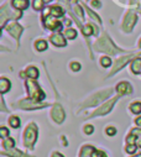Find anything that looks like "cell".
Returning a JSON list of instances; mask_svg holds the SVG:
<instances>
[{"mask_svg": "<svg viewBox=\"0 0 141 157\" xmlns=\"http://www.w3.org/2000/svg\"><path fill=\"white\" fill-rule=\"evenodd\" d=\"M116 99L118 98H114V99H112V100H109V101H107L105 104H103L101 106H99V109H97L93 114H92V116L90 117H95V116H101V115H105V114H108L110 110H112V108H113V105L115 104V101H116Z\"/></svg>", "mask_w": 141, "mask_h": 157, "instance_id": "obj_5", "label": "cell"}, {"mask_svg": "<svg viewBox=\"0 0 141 157\" xmlns=\"http://www.w3.org/2000/svg\"><path fill=\"white\" fill-rule=\"evenodd\" d=\"M136 145H137L139 147H141V137H139V139L136 140Z\"/></svg>", "mask_w": 141, "mask_h": 157, "instance_id": "obj_39", "label": "cell"}, {"mask_svg": "<svg viewBox=\"0 0 141 157\" xmlns=\"http://www.w3.org/2000/svg\"><path fill=\"white\" fill-rule=\"evenodd\" d=\"M92 157H107V156H105V153L101 152V151H94Z\"/></svg>", "mask_w": 141, "mask_h": 157, "instance_id": "obj_33", "label": "cell"}, {"mask_svg": "<svg viewBox=\"0 0 141 157\" xmlns=\"http://www.w3.org/2000/svg\"><path fill=\"white\" fill-rule=\"evenodd\" d=\"M26 74H27L29 77H31L32 79H35V78H37V77H39V71H37L36 67L31 66V67H29V68L26 69Z\"/></svg>", "mask_w": 141, "mask_h": 157, "instance_id": "obj_17", "label": "cell"}, {"mask_svg": "<svg viewBox=\"0 0 141 157\" xmlns=\"http://www.w3.org/2000/svg\"><path fill=\"white\" fill-rule=\"evenodd\" d=\"M130 58H131V56H124V57L119 58V59L115 62V66H114V68H113V71H112L110 75H113V74H114V73H116L119 69H121V68H123V66H125V64L130 61Z\"/></svg>", "mask_w": 141, "mask_h": 157, "instance_id": "obj_10", "label": "cell"}, {"mask_svg": "<svg viewBox=\"0 0 141 157\" xmlns=\"http://www.w3.org/2000/svg\"><path fill=\"white\" fill-rule=\"evenodd\" d=\"M100 63H101V66H103L104 68H107V67H109V66L112 64V61H110L109 57H101Z\"/></svg>", "mask_w": 141, "mask_h": 157, "instance_id": "obj_26", "label": "cell"}, {"mask_svg": "<svg viewBox=\"0 0 141 157\" xmlns=\"http://www.w3.org/2000/svg\"><path fill=\"white\" fill-rule=\"evenodd\" d=\"M136 19H137L136 15H135L132 11H130V13L126 15V17L124 19V22H123V30H124L125 32H130V31L132 30L135 22H136Z\"/></svg>", "mask_w": 141, "mask_h": 157, "instance_id": "obj_6", "label": "cell"}, {"mask_svg": "<svg viewBox=\"0 0 141 157\" xmlns=\"http://www.w3.org/2000/svg\"><path fill=\"white\" fill-rule=\"evenodd\" d=\"M70 68H72V71L77 72V71L81 69V64H79L78 62H73V63H70Z\"/></svg>", "mask_w": 141, "mask_h": 157, "instance_id": "obj_30", "label": "cell"}, {"mask_svg": "<svg viewBox=\"0 0 141 157\" xmlns=\"http://www.w3.org/2000/svg\"><path fill=\"white\" fill-rule=\"evenodd\" d=\"M136 124L139 126H141V117H137V119H136Z\"/></svg>", "mask_w": 141, "mask_h": 157, "instance_id": "obj_40", "label": "cell"}, {"mask_svg": "<svg viewBox=\"0 0 141 157\" xmlns=\"http://www.w3.org/2000/svg\"><path fill=\"white\" fill-rule=\"evenodd\" d=\"M93 152H94V148H93V146H84L83 148H82V151H81V157H92V155H93Z\"/></svg>", "mask_w": 141, "mask_h": 157, "instance_id": "obj_16", "label": "cell"}, {"mask_svg": "<svg viewBox=\"0 0 141 157\" xmlns=\"http://www.w3.org/2000/svg\"><path fill=\"white\" fill-rule=\"evenodd\" d=\"M95 50L98 51H103V52H107L109 55H114L119 51L118 47L114 46V44L110 41V38L108 37L107 33H104L99 40L95 42Z\"/></svg>", "mask_w": 141, "mask_h": 157, "instance_id": "obj_1", "label": "cell"}, {"mask_svg": "<svg viewBox=\"0 0 141 157\" xmlns=\"http://www.w3.org/2000/svg\"><path fill=\"white\" fill-rule=\"evenodd\" d=\"M26 86H27V92H29V95H30L31 100H33V101H40V100H42V99L45 98V94L41 92L40 87H39L36 83H35V82L27 81V82H26Z\"/></svg>", "mask_w": 141, "mask_h": 157, "instance_id": "obj_3", "label": "cell"}, {"mask_svg": "<svg viewBox=\"0 0 141 157\" xmlns=\"http://www.w3.org/2000/svg\"><path fill=\"white\" fill-rule=\"evenodd\" d=\"M35 47H36L37 51H45L47 48V44L44 40H39V41H36V44H35Z\"/></svg>", "mask_w": 141, "mask_h": 157, "instance_id": "obj_20", "label": "cell"}, {"mask_svg": "<svg viewBox=\"0 0 141 157\" xmlns=\"http://www.w3.org/2000/svg\"><path fill=\"white\" fill-rule=\"evenodd\" d=\"M116 90H118L119 94H129V93L132 92V88H131L130 83H128V82H121V83H119V84L116 86Z\"/></svg>", "mask_w": 141, "mask_h": 157, "instance_id": "obj_11", "label": "cell"}, {"mask_svg": "<svg viewBox=\"0 0 141 157\" xmlns=\"http://www.w3.org/2000/svg\"><path fill=\"white\" fill-rule=\"evenodd\" d=\"M10 87H11V83L9 79H6V78H2V79H0V92L3 94L6 93L10 89Z\"/></svg>", "mask_w": 141, "mask_h": 157, "instance_id": "obj_15", "label": "cell"}, {"mask_svg": "<svg viewBox=\"0 0 141 157\" xmlns=\"http://www.w3.org/2000/svg\"><path fill=\"white\" fill-rule=\"evenodd\" d=\"M105 132H107L109 136H114V135H115V132H116V130H115L113 126H109V128L105 129Z\"/></svg>", "mask_w": 141, "mask_h": 157, "instance_id": "obj_29", "label": "cell"}, {"mask_svg": "<svg viewBox=\"0 0 141 157\" xmlns=\"http://www.w3.org/2000/svg\"><path fill=\"white\" fill-rule=\"evenodd\" d=\"M37 139V128L33 123L29 124L27 129L25 130V136H24V142L26 147H32L35 141Z\"/></svg>", "mask_w": 141, "mask_h": 157, "instance_id": "obj_2", "label": "cell"}, {"mask_svg": "<svg viewBox=\"0 0 141 157\" xmlns=\"http://www.w3.org/2000/svg\"><path fill=\"white\" fill-rule=\"evenodd\" d=\"M130 109H131V111L134 114H140L141 113V103H139V101L132 103L131 106H130Z\"/></svg>", "mask_w": 141, "mask_h": 157, "instance_id": "obj_23", "label": "cell"}, {"mask_svg": "<svg viewBox=\"0 0 141 157\" xmlns=\"http://www.w3.org/2000/svg\"><path fill=\"white\" fill-rule=\"evenodd\" d=\"M9 124H10V126H13L14 129H16V128L20 126V119H19L17 116H11L10 119H9Z\"/></svg>", "mask_w": 141, "mask_h": 157, "instance_id": "obj_22", "label": "cell"}, {"mask_svg": "<svg viewBox=\"0 0 141 157\" xmlns=\"http://www.w3.org/2000/svg\"><path fill=\"white\" fill-rule=\"evenodd\" d=\"M19 105H20V108H22V109H37V108H42V106H45V105H39V104L30 103L27 99L21 100V101L19 103Z\"/></svg>", "mask_w": 141, "mask_h": 157, "instance_id": "obj_14", "label": "cell"}, {"mask_svg": "<svg viewBox=\"0 0 141 157\" xmlns=\"http://www.w3.org/2000/svg\"><path fill=\"white\" fill-rule=\"evenodd\" d=\"M14 146V140L13 139H5L4 142H3V147L5 150H11Z\"/></svg>", "mask_w": 141, "mask_h": 157, "instance_id": "obj_25", "label": "cell"}, {"mask_svg": "<svg viewBox=\"0 0 141 157\" xmlns=\"http://www.w3.org/2000/svg\"><path fill=\"white\" fill-rule=\"evenodd\" d=\"M74 11L77 13V15H79V17H81V19H83V14H82V10H81V8H78V6H74Z\"/></svg>", "mask_w": 141, "mask_h": 157, "instance_id": "obj_35", "label": "cell"}, {"mask_svg": "<svg viewBox=\"0 0 141 157\" xmlns=\"http://www.w3.org/2000/svg\"><path fill=\"white\" fill-rule=\"evenodd\" d=\"M131 71L134 73H140L141 72V58H136L132 64H131Z\"/></svg>", "mask_w": 141, "mask_h": 157, "instance_id": "obj_19", "label": "cell"}, {"mask_svg": "<svg viewBox=\"0 0 141 157\" xmlns=\"http://www.w3.org/2000/svg\"><path fill=\"white\" fill-rule=\"evenodd\" d=\"M44 24H45V26H46L47 29H50V30H57V29L61 27V24H59L53 16H46V17L44 19Z\"/></svg>", "mask_w": 141, "mask_h": 157, "instance_id": "obj_8", "label": "cell"}, {"mask_svg": "<svg viewBox=\"0 0 141 157\" xmlns=\"http://www.w3.org/2000/svg\"><path fill=\"white\" fill-rule=\"evenodd\" d=\"M139 46H140V47H141V41H140V42H139Z\"/></svg>", "mask_w": 141, "mask_h": 157, "instance_id": "obj_43", "label": "cell"}, {"mask_svg": "<svg viewBox=\"0 0 141 157\" xmlns=\"http://www.w3.org/2000/svg\"><path fill=\"white\" fill-rule=\"evenodd\" d=\"M8 32L13 36V37H15L16 40H19V37H20V35H21V31H22V27L20 26V25H17V24H10L9 26H8Z\"/></svg>", "mask_w": 141, "mask_h": 157, "instance_id": "obj_9", "label": "cell"}, {"mask_svg": "<svg viewBox=\"0 0 141 157\" xmlns=\"http://www.w3.org/2000/svg\"><path fill=\"white\" fill-rule=\"evenodd\" d=\"M93 130H94V129H93L92 125H87V126L84 128V132H86L87 135H90V134L93 132Z\"/></svg>", "mask_w": 141, "mask_h": 157, "instance_id": "obj_34", "label": "cell"}, {"mask_svg": "<svg viewBox=\"0 0 141 157\" xmlns=\"http://www.w3.org/2000/svg\"><path fill=\"white\" fill-rule=\"evenodd\" d=\"M136 151V146L135 145H128L126 146V152L128 153H134Z\"/></svg>", "mask_w": 141, "mask_h": 157, "instance_id": "obj_31", "label": "cell"}, {"mask_svg": "<svg viewBox=\"0 0 141 157\" xmlns=\"http://www.w3.org/2000/svg\"><path fill=\"white\" fill-rule=\"evenodd\" d=\"M44 2H45V3H50V2H51V0H44Z\"/></svg>", "mask_w": 141, "mask_h": 157, "instance_id": "obj_41", "label": "cell"}, {"mask_svg": "<svg viewBox=\"0 0 141 157\" xmlns=\"http://www.w3.org/2000/svg\"><path fill=\"white\" fill-rule=\"evenodd\" d=\"M52 157H63V155H61V153H58V152H55V153L52 155Z\"/></svg>", "mask_w": 141, "mask_h": 157, "instance_id": "obj_38", "label": "cell"}, {"mask_svg": "<svg viewBox=\"0 0 141 157\" xmlns=\"http://www.w3.org/2000/svg\"><path fill=\"white\" fill-rule=\"evenodd\" d=\"M8 134H9V131H8L6 128H2V129H0V136H2L3 139H5L8 136Z\"/></svg>", "mask_w": 141, "mask_h": 157, "instance_id": "obj_32", "label": "cell"}, {"mask_svg": "<svg viewBox=\"0 0 141 157\" xmlns=\"http://www.w3.org/2000/svg\"><path fill=\"white\" fill-rule=\"evenodd\" d=\"M93 29H95L93 25H87L86 27H83V33H84L86 36H89V35H92Z\"/></svg>", "mask_w": 141, "mask_h": 157, "instance_id": "obj_27", "label": "cell"}, {"mask_svg": "<svg viewBox=\"0 0 141 157\" xmlns=\"http://www.w3.org/2000/svg\"><path fill=\"white\" fill-rule=\"evenodd\" d=\"M51 42H52L55 46H61V47L66 46L64 37H63L62 35H59V33H55V35L51 36Z\"/></svg>", "mask_w": 141, "mask_h": 157, "instance_id": "obj_12", "label": "cell"}, {"mask_svg": "<svg viewBox=\"0 0 141 157\" xmlns=\"http://www.w3.org/2000/svg\"><path fill=\"white\" fill-rule=\"evenodd\" d=\"M64 36H66L67 38H70V40H73V38H76V36H77V31L73 30V29H67V30L64 31Z\"/></svg>", "mask_w": 141, "mask_h": 157, "instance_id": "obj_21", "label": "cell"}, {"mask_svg": "<svg viewBox=\"0 0 141 157\" xmlns=\"http://www.w3.org/2000/svg\"><path fill=\"white\" fill-rule=\"evenodd\" d=\"M131 135H141V129H134L132 131H131Z\"/></svg>", "mask_w": 141, "mask_h": 157, "instance_id": "obj_36", "label": "cell"}, {"mask_svg": "<svg viewBox=\"0 0 141 157\" xmlns=\"http://www.w3.org/2000/svg\"><path fill=\"white\" fill-rule=\"evenodd\" d=\"M13 6L17 10H24L29 6V0H13L11 2Z\"/></svg>", "mask_w": 141, "mask_h": 157, "instance_id": "obj_13", "label": "cell"}, {"mask_svg": "<svg viewBox=\"0 0 141 157\" xmlns=\"http://www.w3.org/2000/svg\"><path fill=\"white\" fill-rule=\"evenodd\" d=\"M42 3H44V0H33V8H35V10H40L42 8Z\"/></svg>", "mask_w": 141, "mask_h": 157, "instance_id": "obj_28", "label": "cell"}, {"mask_svg": "<svg viewBox=\"0 0 141 157\" xmlns=\"http://www.w3.org/2000/svg\"><path fill=\"white\" fill-rule=\"evenodd\" d=\"M110 94H112V89H105V90H101V92L97 93L95 95H93L90 99H88V100L83 104V106H86V108H88V106H95V105H98L101 100H104L107 97H109Z\"/></svg>", "mask_w": 141, "mask_h": 157, "instance_id": "obj_4", "label": "cell"}, {"mask_svg": "<svg viewBox=\"0 0 141 157\" xmlns=\"http://www.w3.org/2000/svg\"><path fill=\"white\" fill-rule=\"evenodd\" d=\"M132 157H141V153H140V155H137V156H132Z\"/></svg>", "mask_w": 141, "mask_h": 157, "instance_id": "obj_42", "label": "cell"}, {"mask_svg": "<svg viewBox=\"0 0 141 157\" xmlns=\"http://www.w3.org/2000/svg\"><path fill=\"white\" fill-rule=\"evenodd\" d=\"M92 5L93 6H97V8H100V2H99V0H93V2H92Z\"/></svg>", "mask_w": 141, "mask_h": 157, "instance_id": "obj_37", "label": "cell"}, {"mask_svg": "<svg viewBox=\"0 0 141 157\" xmlns=\"http://www.w3.org/2000/svg\"><path fill=\"white\" fill-rule=\"evenodd\" d=\"M4 155H9L10 157H26V155L25 153H22V152H20V151H16V150H8V151H4L3 152Z\"/></svg>", "mask_w": 141, "mask_h": 157, "instance_id": "obj_18", "label": "cell"}, {"mask_svg": "<svg viewBox=\"0 0 141 157\" xmlns=\"http://www.w3.org/2000/svg\"><path fill=\"white\" fill-rule=\"evenodd\" d=\"M51 116H52V119H53L56 123L61 124V123L64 120V113H63L62 106H61V105H55V106L52 108V110H51Z\"/></svg>", "mask_w": 141, "mask_h": 157, "instance_id": "obj_7", "label": "cell"}, {"mask_svg": "<svg viewBox=\"0 0 141 157\" xmlns=\"http://www.w3.org/2000/svg\"><path fill=\"white\" fill-rule=\"evenodd\" d=\"M50 13H51V15L52 16H61L62 14H63V11H62V9L61 8H58V6H52V9L50 10Z\"/></svg>", "mask_w": 141, "mask_h": 157, "instance_id": "obj_24", "label": "cell"}]
</instances>
